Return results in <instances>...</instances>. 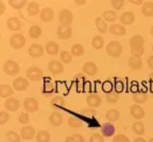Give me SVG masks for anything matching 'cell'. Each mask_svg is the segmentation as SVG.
Masks as SVG:
<instances>
[{
    "mask_svg": "<svg viewBox=\"0 0 153 142\" xmlns=\"http://www.w3.org/2000/svg\"><path fill=\"white\" fill-rule=\"evenodd\" d=\"M51 105H54V106H64L65 105V99L61 95H56L50 101Z\"/></svg>",
    "mask_w": 153,
    "mask_h": 142,
    "instance_id": "7bdbcfd3",
    "label": "cell"
},
{
    "mask_svg": "<svg viewBox=\"0 0 153 142\" xmlns=\"http://www.w3.org/2000/svg\"><path fill=\"white\" fill-rule=\"evenodd\" d=\"M152 51H153V45H152Z\"/></svg>",
    "mask_w": 153,
    "mask_h": 142,
    "instance_id": "003e7915",
    "label": "cell"
},
{
    "mask_svg": "<svg viewBox=\"0 0 153 142\" xmlns=\"http://www.w3.org/2000/svg\"><path fill=\"white\" fill-rule=\"evenodd\" d=\"M29 87V81L28 78H25L19 76L13 81V88L17 91H25Z\"/></svg>",
    "mask_w": 153,
    "mask_h": 142,
    "instance_id": "30bf717a",
    "label": "cell"
},
{
    "mask_svg": "<svg viewBox=\"0 0 153 142\" xmlns=\"http://www.w3.org/2000/svg\"><path fill=\"white\" fill-rule=\"evenodd\" d=\"M130 114L136 120H141L143 118H145V110H143V107L139 104L131 105V107H130Z\"/></svg>",
    "mask_w": 153,
    "mask_h": 142,
    "instance_id": "8fae6325",
    "label": "cell"
},
{
    "mask_svg": "<svg viewBox=\"0 0 153 142\" xmlns=\"http://www.w3.org/2000/svg\"><path fill=\"white\" fill-rule=\"evenodd\" d=\"M5 137L9 142H20V139H22V136H19L13 130H7L5 133Z\"/></svg>",
    "mask_w": 153,
    "mask_h": 142,
    "instance_id": "74e56055",
    "label": "cell"
},
{
    "mask_svg": "<svg viewBox=\"0 0 153 142\" xmlns=\"http://www.w3.org/2000/svg\"><path fill=\"white\" fill-rule=\"evenodd\" d=\"M74 3L76 4H85L86 1H74Z\"/></svg>",
    "mask_w": 153,
    "mask_h": 142,
    "instance_id": "6125c7cd",
    "label": "cell"
},
{
    "mask_svg": "<svg viewBox=\"0 0 153 142\" xmlns=\"http://www.w3.org/2000/svg\"><path fill=\"white\" fill-rule=\"evenodd\" d=\"M14 95V88L9 85H0V97L2 99H9Z\"/></svg>",
    "mask_w": 153,
    "mask_h": 142,
    "instance_id": "cb8c5ba5",
    "label": "cell"
},
{
    "mask_svg": "<svg viewBox=\"0 0 153 142\" xmlns=\"http://www.w3.org/2000/svg\"><path fill=\"white\" fill-rule=\"evenodd\" d=\"M55 91V86L54 84L51 82V81H46L45 83H44L43 85V91L42 92L44 93V95H46V97H48V95H50L51 93H53Z\"/></svg>",
    "mask_w": 153,
    "mask_h": 142,
    "instance_id": "f546056e",
    "label": "cell"
},
{
    "mask_svg": "<svg viewBox=\"0 0 153 142\" xmlns=\"http://www.w3.org/2000/svg\"><path fill=\"white\" fill-rule=\"evenodd\" d=\"M152 98H153V91H152Z\"/></svg>",
    "mask_w": 153,
    "mask_h": 142,
    "instance_id": "03108f58",
    "label": "cell"
},
{
    "mask_svg": "<svg viewBox=\"0 0 153 142\" xmlns=\"http://www.w3.org/2000/svg\"><path fill=\"white\" fill-rule=\"evenodd\" d=\"M105 118L108 122H116V121L119 120L120 118V112L117 110V109H110V110L106 111V114H105Z\"/></svg>",
    "mask_w": 153,
    "mask_h": 142,
    "instance_id": "484cf974",
    "label": "cell"
},
{
    "mask_svg": "<svg viewBox=\"0 0 153 142\" xmlns=\"http://www.w3.org/2000/svg\"><path fill=\"white\" fill-rule=\"evenodd\" d=\"M49 121L53 126H60L63 123V116L59 111H53L49 116Z\"/></svg>",
    "mask_w": 153,
    "mask_h": 142,
    "instance_id": "7402d4cb",
    "label": "cell"
},
{
    "mask_svg": "<svg viewBox=\"0 0 153 142\" xmlns=\"http://www.w3.org/2000/svg\"><path fill=\"white\" fill-rule=\"evenodd\" d=\"M39 18H41V20L44 22H50L51 20L54 18V12H53V10L49 7H44L41 11V13H39Z\"/></svg>",
    "mask_w": 153,
    "mask_h": 142,
    "instance_id": "9a60e30c",
    "label": "cell"
},
{
    "mask_svg": "<svg viewBox=\"0 0 153 142\" xmlns=\"http://www.w3.org/2000/svg\"><path fill=\"white\" fill-rule=\"evenodd\" d=\"M10 120V115L7 111H0V125H4Z\"/></svg>",
    "mask_w": 153,
    "mask_h": 142,
    "instance_id": "bcb514c9",
    "label": "cell"
},
{
    "mask_svg": "<svg viewBox=\"0 0 153 142\" xmlns=\"http://www.w3.org/2000/svg\"><path fill=\"white\" fill-rule=\"evenodd\" d=\"M27 12L30 16H35L39 12V4L35 1H30L27 5Z\"/></svg>",
    "mask_w": 153,
    "mask_h": 142,
    "instance_id": "4316f807",
    "label": "cell"
},
{
    "mask_svg": "<svg viewBox=\"0 0 153 142\" xmlns=\"http://www.w3.org/2000/svg\"><path fill=\"white\" fill-rule=\"evenodd\" d=\"M72 137H74V141H76V142H85L83 136L79 135V134H74V135H72Z\"/></svg>",
    "mask_w": 153,
    "mask_h": 142,
    "instance_id": "db71d44e",
    "label": "cell"
},
{
    "mask_svg": "<svg viewBox=\"0 0 153 142\" xmlns=\"http://www.w3.org/2000/svg\"><path fill=\"white\" fill-rule=\"evenodd\" d=\"M91 46H93L94 49H96V50L102 49L103 46H104V39H103L100 35L94 36L93 39H91Z\"/></svg>",
    "mask_w": 153,
    "mask_h": 142,
    "instance_id": "e575fe53",
    "label": "cell"
},
{
    "mask_svg": "<svg viewBox=\"0 0 153 142\" xmlns=\"http://www.w3.org/2000/svg\"><path fill=\"white\" fill-rule=\"evenodd\" d=\"M105 50L110 57H119L122 53V46L117 40H113L106 45Z\"/></svg>",
    "mask_w": 153,
    "mask_h": 142,
    "instance_id": "6da1fadb",
    "label": "cell"
},
{
    "mask_svg": "<svg viewBox=\"0 0 153 142\" xmlns=\"http://www.w3.org/2000/svg\"><path fill=\"white\" fill-rule=\"evenodd\" d=\"M26 37L20 33H14L10 37V46L15 50H19L26 45Z\"/></svg>",
    "mask_w": 153,
    "mask_h": 142,
    "instance_id": "7a4b0ae2",
    "label": "cell"
},
{
    "mask_svg": "<svg viewBox=\"0 0 153 142\" xmlns=\"http://www.w3.org/2000/svg\"><path fill=\"white\" fill-rule=\"evenodd\" d=\"M108 30H110V32L113 35H116V36H124L127 34V29H126L124 26H122V24H111Z\"/></svg>",
    "mask_w": 153,
    "mask_h": 142,
    "instance_id": "d6986e66",
    "label": "cell"
},
{
    "mask_svg": "<svg viewBox=\"0 0 153 142\" xmlns=\"http://www.w3.org/2000/svg\"><path fill=\"white\" fill-rule=\"evenodd\" d=\"M65 142H76V141H74L72 136H69V137H67L66 139H65Z\"/></svg>",
    "mask_w": 153,
    "mask_h": 142,
    "instance_id": "680465c9",
    "label": "cell"
},
{
    "mask_svg": "<svg viewBox=\"0 0 153 142\" xmlns=\"http://www.w3.org/2000/svg\"><path fill=\"white\" fill-rule=\"evenodd\" d=\"M9 4L11 5V7H12L14 10L19 11V10L24 9V7H26L27 1H26V0H10Z\"/></svg>",
    "mask_w": 153,
    "mask_h": 142,
    "instance_id": "8d00e7d4",
    "label": "cell"
},
{
    "mask_svg": "<svg viewBox=\"0 0 153 142\" xmlns=\"http://www.w3.org/2000/svg\"><path fill=\"white\" fill-rule=\"evenodd\" d=\"M141 13L146 17H152L153 16V2H151V1L143 2V7H141Z\"/></svg>",
    "mask_w": 153,
    "mask_h": 142,
    "instance_id": "f1b7e54d",
    "label": "cell"
},
{
    "mask_svg": "<svg viewBox=\"0 0 153 142\" xmlns=\"http://www.w3.org/2000/svg\"><path fill=\"white\" fill-rule=\"evenodd\" d=\"M133 101L136 104H143L148 101V93L147 92H135L133 93Z\"/></svg>",
    "mask_w": 153,
    "mask_h": 142,
    "instance_id": "4dcf8cb0",
    "label": "cell"
},
{
    "mask_svg": "<svg viewBox=\"0 0 153 142\" xmlns=\"http://www.w3.org/2000/svg\"><path fill=\"white\" fill-rule=\"evenodd\" d=\"M20 136H22V138H24V139H26V140L33 139L34 136H36L35 128L30 125L25 126V127H22V130H20Z\"/></svg>",
    "mask_w": 153,
    "mask_h": 142,
    "instance_id": "ac0fdd59",
    "label": "cell"
},
{
    "mask_svg": "<svg viewBox=\"0 0 153 142\" xmlns=\"http://www.w3.org/2000/svg\"><path fill=\"white\" fill-rule=\"evenodd\" d=\"M150 33H151V35L153 36V24L151 26V28H150Z\"/></svg>",
    "mask_w": 153,
    "mask_h": 142,
    "instance_id": "be15d7a7",
    "label": "cell"
},
{
    "mask_svg": "<svg viewBox=\"0 0 153 142\" xmlns=\"http://www.w3.org/2000/svg\"><path fill=\"white\" fill-rule=\"evenodd\" d=\"M24 108L27 112H36L38 110V102L34 98H26L24 101Z\"/></svg>",
    "mask_w": 153,
    "mask_h": 142,
    "instance_id": "9c48e42d",
    "label": "cell"
},
{
    "mask_svg": "<svg viewBox=\"0 0 153 142\" xmlns=\"http://www.w3.org/2000/svg\"><path fill=\"white\" fill-rule=\"evenodd\" d=\"M101 102H102V100H101L100 95H97V93H91V95H87L86 98V103L91 108H97L101 105Z\"/></svg>",
    "mask_w": 153,
    "mask_h": 142,
    "instance_id": "7c38bea8",
    "label": "cell"
},
{
    "mask_svg": "<svg viewBox=\"0 0 153 142\" xmlns=\"http://www.w3.org/2000/svg\"><path fill=\"white\" fill-rule=\"evenodd\" d=\"M132 129H133L134 134H136L138 136H141L145 134V125L141 122H135V123L132 125Z\"/></svg>",
    "mask_w": 153,
    "mask_h": 142,
    "instance_id": "f35d334b",
    "label": "cell"
},
{
    "mask_svg": "<svg viewBox=\"0 0 153 142\" xmlns=\"http://www.w3.org/2000/svg\"><path fill=\"white\" fill-rule=\"evenodd\" d=\"M29 55L33 58H38L42 57L45 53V48H43V46L38 45V44H32L28 49Z\"/></svg>",
    "mask_w": 153,
    "mask_h": 142,
    "instance_id": "52a82bcc",
    "label": "cell"
},
{
    "mask_svg": "<svg viewBox=\"0 0 153 142\" xmlns=\"http://www.w3.org/2000/svg\"><path fill=\"white\" fill-rule=\"evenodd\" d=\"M149 80H150V82L153 84V71L150 73V75H149Z\"/></svg>",
    "mask_w": 153,
    "mask_h": 142,
    "instance_id": "94428289",
    "label": "cell"
},
{
    "mask_svg": "<svg viewBox=\"0 0 153 142\" xmlns=\"http://www.w3.org/2000/svg\"><path fill=\"white\" fill-rule=\"evenodd\" d=\"M130 2H131L132 4H135V5L143 4V0H131Z\"/></svg>",
    "mask_w": 153,
    "mask_h": 142,
    "instance_id": "9f6ffc18",
    "label": "cell"
},
{
    "mask_svg": "<svg viewBox=\"0 0 153 142\" xmlns=\"http://www.w3.org/2000/svg\"><path fill=\"white\" fill-rule=\"evenodd\" d=\"M95 24H96L97 29H98V31L100 32V33H102V34L106 33V31H108V24H106V21H105L102 17H96Z\"/></svg>",
    "mask_w": 153,
    "mask_h": 142,
    "instance_id": "d4e9b609",
    "label": "cell"
},
{
    "mask_svg": "<svg viewBox=\"0 0 153 142\" xmlns=\"http://www.w3.org/2000/svg\"><path fill=\"white\" fill-rule=\"evenodd\" d=\"M19 70H20L19 64H17L12 59H7L3 64V71H4V73L9 74V75H16L19 73Z\"/></svg>",
    "mask_w": 153,
    "mask_h": 142,
    "instance_id": "3957f363",
    "label": "cell"
},
{
    "mask_svg": "<svg viewBox=\"0 0 153 142\" xmlns=\"http://www.w3.org/2000/svg\"><path fill=\"white\" fill-rule=\"evenodd\" d=\"M60 59L63 64H69L72 61V55L71 53H69L68 51H61L60 53Z\"/></svg>",
    "mask_w": 153,
    "mask_h": 142,
    "instance_id": "ab89813d",
    "label": "cell"
},
{
    "mask_svg": "<svg viewBox=\"0 0 153 142\" xmlns=\"http://www.w3.org/2000/svg\"><path fill=\"white\" fill-rule=\"evenodd\" d=\"M117 14L115 11H112V10H106L104 11L102 14V18L104 19L106 22H114L116 21V19H117Z\"/></svg>",
    "mask_w": 153,
    "mask_h": 142,
    "instance_id": "1f68e13d",
    "label": "cell"
},
{
    "mask_svg": "<svg viewBox=\"0 0 153 142\" xmlns=\"http://www.w3.org/2000/svg\"><path fill=\"white\" fill-rule=\"evenodd\" d=\"M74 80L76 81V83L82 84V82H85L86 78H85V75H84L83 73H76V75L74 76Z\"/></svg>",
    "mask_w": 153,
    "mask_h": 142,
    "instance_id": "816d5d0a",
    "label": "cell"
},
{
    "mask_svg": "<svg viewBox=\"0 0 153 142\" xmlns=\"http://www.w3.org/2000/svg\"><path fill=\"white\" fill-rule=\"evenodd\" d=\"M147 65H148V67L151 69V70H153V55H151V56L148 58V61H147Z\"/></svg>",
    "mask_w": 153,
    "mask_h": 142,
    "instance_id": "11a10c76",
    "label": "cell"
},
{
    "mask_svg": "<svg viewBox=\"0 0 153 142\" xmlns=\"http://www.w3.org/2000/svg\"><path fill=\"white\" fill-rule=\"evenodd\" d=\"M42 32H43L42 31V28L39 26H36V24L31 26V28L29 29V35H30L31 38H34V39L39 37L42 35Z\"/></svg>",
    "mask_w": 153,
    "mask_h": 142,
    "instance_id": "d590c367",
    "label": "cell"
},
{
    "mask_svg": "<svg viewBox=\"0 0 153 142\" xmlns=\"http://www.w3.org/2000/svg\"><path fill=\"white\" fill-rule=\"evenodd\" d=\"M36 142H49L50 141V134L48 130H39L35 136Z\"/></svg>",
    "mask_w": 153,
    "mask_h": 142,
    "instance_id": "836d02e7",
    "label": "cell"
},
{
    "mask_svg": "<svg viewBox=\"0 0 153 142\" xmlns=\"http://www.w3.org/2000/svg\"><path fill=\"white\" fill-rule=\"evenodd\" d=\"M119 19L122 26H130V24H134V21H135V15L131 11H127V12H123L120 15Z\"/></svg>",
    "mask_w": 153,
    "mask_h": 142,
    "instance_id": "2e32d148",
    "label": "cell"
},
{
    "mask_svg": "<svg viewBox=\"0 0 153 142\" xmlns=\"http://www.w3.org/2000/svg\"><path fill=\"white\" fill-rule=\"evenodd\" d=\"M48 69L52 74H61L64 71V66H63V63L61 61H57V59H52L48 63Z\"/></svg>",
    "mask_w": 153,
    "mask_h": 142,
    "instance_id": "ba28073f",
    "label": "cell"
},
{
    "mask_svg": "<svg viewBox=\"0 0 153 142\" xmlns=\"http://www.w3.org/2000/svg\"><path fill=\"white\" fill-rule=\"evenodd\" d=\"M118 100H119V93L116 91H111V92L106 93V102L108 103L114 104V103L118 102Z\"/></svg>",
    "mask_w": 153,
    "mask_h": 142,
    "instance_id": "60d3db41",
    "label": "cell"
},
{
    "mask_svg": "<svg viewBox=\"0 0 153 142\" xmlns=\"http://www.w3.org/2000/svg\"><path fill=\"white\" fill-rule=\"evenodd\" d=\"M56 34L57 37L62 40L69 39L72 35V28L70 26H66V24H60L57 27Z\"/></svg>",
    "mask_w": 153,
    "mask_h": 142,
    "instance_id": "5b68a950",
    "label": "cell"
},
{
    "mask_svg": "<svg viewBox=\"0 0 153 142\" xmlns=\"http://www.w3.org/2000/svg\"><path fill=\"white\" fill-rule=\"evenodd\" d=\"M102 89H103V91H105L106 93H108V92H111V91H113V85H112V83L111 82H104L103 83V85H102Z\"/></svg>",
    "mask_w": 153,
    "mask_h": 142,
    "instance_id": "f907efd6",
    "label": "cell"
},
{
    "mask_svg": "<svg viewBox=\"0 0 153 142\" xmlns=\"http://www.w3.org/2000/svg\"><path fill=\"white\" fill-rule=\"evenodd\" d=\"M113 142H131V141H130V139L127 137V136L118 134V135H116L114 138H113Z\"/></svg>",
    "mask_w": 153,
    "mask_h": 142,
    "instance_id": "7dc6e473",
    "label": "cell"
},
{
    "mask_svg": "<svg viewBox=\"0 0 153 142\" xmlns=\"http://www.w3.org/2000/svg\"><path fill=\"white\" fill-rule=\"evenodd\" d=\"M7 27L9 28V30H11L13 32L19 31L20 28H22V20L18 17H10L7 20Z\"/></svg>",
    "mask_w": 153,
    "mask_h": 142,
    "instance_id": "4fadbf2b",
    "label": "cell"
},
{
    "mask_svg": "<svg viewBox=\"0 0 153 142\" xmlns=\"http://www.w3.org/2000/svg\"><path fill=\"white\" fill-rule=\"evenodd\" d=\"M148 142H153V138H151V139L150 140H149V141Z\"/></svg>",
    "mask_w": 153,
    "mask_h": 142,
    "instance_id": "e7e4bbea",
    "label": "cell"
},
{
    "mask_svg": "<svg viewBox=\"0 0 153 142\" xmlns=\"http://www.w3.org/2000/svg\"><path fill=\"white\" fill-rule=\"evenodd\" d=\"M82 70L85 74H88V75H95L98 71V67L95 63L93 62H87L85 64H83L82 66Z\"/></svg>",
    "mask_w": 153,
    "mask_h": 142,
    "instance_id": "ffe728a7",
    "label": "cell"
},
{
    "mask_svg": "<svg viewBox=\"0 0 153 142\" xmlns=\"http://www.w3.org/2000/svg\"><path fill=\"white\" fill-rule=\"evenodd\" d=\"M124 5L123 0H113L112 1V7H114V10H121Z\"/></svg>",
    "mask_w": 153,
    "mask_h": 142,
    "instance_id": "c3c4849f",
    "label": "cell"
},
{
    "mask_svg": "<svg viewBox=\"0 0 153 142\" xmlns=\"http://www.w3.org/2000/svg\"><path fill=\"white\" fill-rule=\"evenodd\" d=\"M81 114L82 115H91V116H95L96 115V111L94 108H87V109H83V110H81Z\"/></svg>",
    "mask_w": 153,
    "mask_h": 142,
    "instance_id": "f5cc1de1",
    "label": "cell"
},
{
    "mask_svg": "<svg viewBox=\"0 0 153 142\" xmlns=\"http://www.w3.org/2000/svg\"><path fill=\"white\" fill-rule=\"evenodd\" d=\"M129 45L131 49H140L145 45V38L141 35H134L130 38Z\"/></svg>",
    "mask_w": 153,
    "mask_h": 142,
    "instance_id": "5bb4252c",
    "label": "cell"
},
{
    "mask_svg": "<svg viewBox=\"0 0 153 142\" xmlns=\"http://www.w3.org/2000/svg\"><path fill=\"white\" fill-rule=\"evenodd\" d=\"M4 10H5V7L3 4V2H0V15H2L4 13Z\"/></svg>",
    "mask_w": 153,
    "mask_h": 142,
    "instance_id": "6f0895ef",
    "label": "cell"
},
{
    "mask_svg": "<svg viewBox=\"0 0 153 142\" xmlns=\"http://www.w3.org/2000/svg\"><path fill=\"white\" fill-rule=\"evenodd\" d=\"M45 51L49 55H56L60 52V48L55 41H48L45 46Z\"/></svg>",
    "mask_w": 153,
    "mask_h": 142,
    "instance_id": "603a6c76",
    "label": "cell"
},
{
    "mask_svg": "<svg viewBox=\"0 0 153 142\" xmlns=\"http://www.w3.org/2000/svg\"><path fill=\"white\" fill-rule=\"evenodd\" d=\"M4 107L9 111H16L20 108V102L15 98H9L4 101Z\"/></svg>",
    "mask_w": 153,
    "mask_h": 142,
    "instance_id": "e0dca14e",
    "label": "cell"
},
{
    "mask_svg": "<svg viewBox=\"0 0 153 142\" xmlns=\"http://www.w3.org/2000/svg\"><path fill=\"white\" fill-rule=\"evenodd\" d=\"M43 78V70L37 66H32L27 70V78L29 81H41Z\"/></svg>",
    "mask_w": 153,
    "mask_h": 142,
    "instance_id": "277c9868",
    "label": "cell"
},
{
    "mask_svg": "<svg viewBox=\"0 0 153 142\" xmlns=\"http://www.w3.org/2000/svg\"><path fill=\"white\" fill-rule=\"evenodd\" d=\"M129 66L132 70H139L143 67V61H141L140 57L131 56L129 58Z\"/></svg>",
    "mask_w": 153,
    "mask_h": 142,
    "instance_id": "83f0119b",
    "label": "cell"
},
{
    "mask_svg": "<svg viewBox=\"0 0 153 142\" xmlns=\"http://www.w3.org/2000/svg\"><path fill=\"white\" fill-rule=\"evenodd\" d=\"M68 124L71 127H82L83 126V122L80 119L76 118V117H70L68 119Z\"/></svg>",
    "mask_w": 153,
    "mask_h": 142,
    "instance_id": "b9f144b4",
    "label": "cell"
},
{
    "mask_svg": "<svg viewBox=\"0 0 153 142\" xmlns=\"http://www.w3.org/2000/svg\"><path fill=\"white\" fill-rule=\"evenodd\" d=\"M143 53H145V49L143 48H140V49H131V55L134 57H140Z\"/></svg>",
    "mask_w": 153,
    "mask_h": 142,
    "instance_id": "681fc988",
    "label": "cell"
},
{
    "mask_svg": "<svg viewBox=\"0 0 153 142\" xmlns=\"http://www.w3.org/2000/svg\"><path fill=\"white\" fill-rule=\"evenodd\" d=\"M29 121H30V118H29V114L26 112V111H22L20 116L18 118V122L20 124H28Z\"/></svg>",
    "mask_w": 153,
    "mask_h": 142,
    "instance_id": "ee69618b",
    "label": "cell"
},
{
    "mask_svg": "<svg viewBox=\"0 0 153 142\" xmlns=\"http://www.w3.org/2000/svg\"><path fill=\"white\" fill-rule=\"evenodd\" d=\"M59 20H60L61 24H66V26H70L72 21H74V15H72L71 11L69 10H62L59 14Z\"/></svg>",
    "mask_w": 153,
    "mask_h": 142,
    "instance_id": "8992f818",
    "label": "cell"
},
{
    "mask_svg": "<svg viewBox=\"0 0 153 142\" xmlns=\"http://www.w3.org/2000/svg\"><path fill=\"white\" fill-rule=\"evenodd\" d=\"M70 53H71L72 56H82L84 54V47L81 44H74L71 46V49H70Z\"/></svg>",
    "mask_w": 153,
    "mask_h": 142,
    "instance_id": "d6a6232c",
    "label": "cell"
},
{
    "mask_svg": "<svg viewBox=\"0 0 153 142\" xmlns=\"http://www.w3.org/2000/svg\"><path fill=\"white\" fill-rule=\"evenodd\" d=\"M89 142H104V137L101 134L95 133L91 136L89 138Z\"/></svg>",
    "mask_w": 153,
    "mask_h": 142,
    "instance_id": "f6af8a7d",
    "label": "cell"
},
{
    "mask_svg": "<svg viewBox=\"0 0 153 142\" xmlns=\"http://www.w3.org/2000/svg\"><path fill=\"white\" fill-rule=\"evenodd\" d=\"M101 134L103 137L105 138H111L112 136H114L115 134V127L112 123H104L101 127Z\"/></svg>",
    "mask_w": 153,
    "mask_h": 142,
    "instance_id": "44dd1931",
    "label": "cell"
},
{
    "mask_svg": "<svg viewBox=\"0 0 153 142\" xmlns=\"http://www.w3.org/2000/svg\"><path fill=\"white\" fill-rule=\"evenodd\" d=\"M134 142H147V141L145 139H143V138L138 137V138H136V139L134 140Z\"/></svg>",
    "mask_w": 153,
    "mask_h": 142,
    "instance_id": "91938a15",
    "label": "cell"
}]
</instances>
